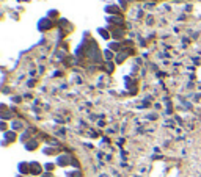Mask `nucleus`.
I'll return each mask as SVG.
<instances>
[{
	"label": "nucleus",
	"mask_w": 201,
	"mask_h": 177,
	"mask_svg": "<svg viewBox=\"0 0 201 177\" xmlns=\"http://www.w3.org/2000/svg\"><path fill=\"white\" fill-rule=\"evenodd\" d=\"M19 169H21V172H28V171H30V169H28V165H24V163L19 166Z\"/></svg>",
	"instance_id": "nucleus-2"
},
{
	"label": "nucleus",
	"mask_w": 201,
	"mask_h": 177,
	"mask_svg": "<svg viewBox=\"0 0 201 177\" xmlns=\"http://www.w3.org/2000/svg\"><path fill=\"white\" fill-rule=\"evenodd\" d=\"M32 171L33 172H41V166H39V165H36V163H33V165H32Z\"/></svg>",
	"instance_id": "nucleus-1"
},
{
	"label": "nucleus",
	"mask_w": 201,
	"mask_h": 177,
	"mask_svg": "<svg viewBox=\"0 0 201 177\" xmlns=\"http://www.w3.org/2000/svg\"><path fill=\"white\" fill-rule=\"evenodd\" d=\"M44 177H52V174H44Z\"/></svg>",
	"instance_id": "nucleus-3"
}]
</instances>
